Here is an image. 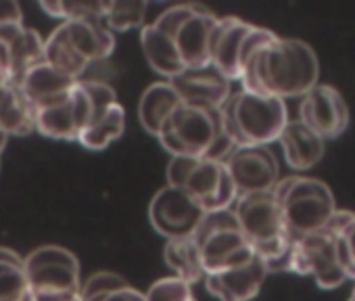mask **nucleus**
<instances>
[{
	"mask_svg": "<svg viewBox=\"0 0 355 301\" xmlns=\"http://www.w3.org/2000/svg\"><path fill=\"white\" fill-rule=\"evenodd\" d=\"M146 9V3H109L103 24L109 32H130L142 28Z\"/></svg>",
	"mask_w": 355,
	"mask_h": 301,
	"instance_id": "c85d7f7f",
	"label": "nucleus"
},
{
	"mask_svg": "<svg viewBox=\"0 0 355 301\" xmlns=\"http://www.w3.org/2000/svg\"><path fill=\"white\" fill-rule=\"evenodd\" d=\"M182 105V98L178 96L173 86L169 82H155L150 84L138 103V119L146 134H153L157 138L159 130L165 126V121L173 115V111Z\"/></svg>",
	"mask_w": 355,
	"mask_h": 301,
	"instance_id": "a211bd4d",
	"label": "nucleus"
},
{
	"mask_svg": "<svg viewBox=\"0 0 355 301\" xmlns=\"http://www.w3.org/2000/svg\"><path fill=\"white\" fill-rule=\"evenodd\" d=\"M30 301H78L80 299V261L59 245H44L24 257Z\"/></svg>",
	"mask_w": 355,
	"mask_h": 301,
	"instance_id": "20e7f679",
	"label": "nucleus"
},
{
	"mask_svg": "<svg viewBox=\"0 0 355 301\" xmlns=\"http://www.w3.org/2000/svg\"><path fill=\"white\" fill-rule=\"evenodd\" d=\"M232 212L236 216L241 232L245 234L253 251L288 237L282 220V209L272 191L239 197Z\"/></svg>",
	"mask_w": 355,
	"mask_h": 301,
	"instance_id": "6e6552de",
	"label": "nucleus"
},
{
	"mask_svg": "<svg viewBox=\"0 0 355 301\" xmlns=\"http://www.w3.org/2000/svg\"><path fill=\"white\" fill-rule=\"evenodd\" d=\"M222 128L236 146H270L288 123L286 103L278 96L239 90L220 107Z\"/></svg>",
	"mask_w": 355,
	"mask_h": 301,
	"instance_id": "f03ea898",
	"label": "nucleus"
},
{
	"mask_svg": "<svg viewBox=\"0 0 355 301\" xmlns=\"http://www.w3.org/2000/svg\"><path fill=\"white\" fill-rule=\"evenodd\" d=\"M40 9L49 17L67 22H103L109 3H40Z\"/></svg>",
	"mask_w": 355,
	"mask_h": 301,
	"instance_id": "cd10ccee",
	"label": "nucleus"
},
{
	"mask_svg": "<svg viewBox=\"0 0 355 301\" xmlns=\"http://www.w3.org/2000/svg\"><path fill=\"white\" fill-rule=\"evenodd\" d=\"M193 284L178 276H167L150 284V289L144 293L146 301H189L193 299Z\"/></svg>",
	"mask_w": 355,
	"mask_h": 301,
	"instance_id": "7c9ffc66",
	"label": "nucleus"
},
{
	"mask_svg": "<svg viewBox=\"0 0 355 301\" xmlns=\"http://www.w3.org/2000/svg\"><path fill=\"white\" fill-rule=\"evenodd\" d=\"M272 195L282 209L284 228L293 241L322 230L336 212L332 191L315 178L291 176L278 180Z\"/></svg>",
	"mask_w": 355,
	"mask_h": 301,
	"instance_id": "7ed1b4c3",
	"label": "nucleus"
},
{
	"mask_svg": "<svg viewBox=\"0 0 355 301\" xmlns=\"http://www.w3.org/2000/svg\"><path fill=\"white\" fill-rule=\"evenodd\" d=\"M73 49L88 63L111 57L115 49V36L105 28L103 22H67L63 24Z\"/></svg>",
	"mask_w": 355,
	"mask_h": 301,
	"instance_id": "aec40b11",
	"label": "nucleus"
},
{
	"mask_svg": "<svg viewBox=\"0 0 355 301\" xmlns=\"http://www.w3.org/2000/svg\"><path fill=\"white\" fill-rule=\"evenodd\" d=\"M340 237H343V241H345V245H347V251H349V255H351V261H353V266H355V218L347 224V228L340 232Z\"/></svg>",
	"mask_w": 355,
	"mask_h": 301,
	"instance_id": "ea45409f",
	"label": "nucleus"
},
{
	"mask_svg": "<svg viewBox=\"0 0 355 301\" xmlns=\"http://www.w3.org/2000/svg\"><path fill=\"white\" fill-rule=\"evenodd\" d=\"M291 270L313 276L315 284L322 289H336L349 280L336 259V232L328 228L293 241Z\"/></svg>",
	"mask_w": 355,
	"mask_h": 301,
	"instance_id": "423d86ee",
	"label": "nucleus"
},
{
	"mask_svg": "<svg viewBox=\"0 0 355 301\" xmlns=\"http://www.w3.org/2000/svg\"><path fill=\"white\" fill-rule=\"evenodd\" d=\"M218 19L220 17L216 13L197 5V11L173 34L175 49L184 67H199V65L211 63L209 44H211V34H214Z\"/></svg>",
	"mask_w": 355,
	"mask_h": 301,
	"instance_id": "4468645a",
	"label": "nucleus"
},
{
	"mask_svg": "<svg viewBox=\"0 0 355 301\" xmlns=\"http://www.w3.org/2000/svg\"><path fill=\"white\" fill-rule=\"evenodd\" d=\"M278 142L284 150L286 164L293 170H299V172L311 170L324 157V142L326 140L322 136H318L313 130H309L299 119H288Z\"/></svg>",
	"mask_w": 355,
	"mask_h": 301,
	"instance_id": "f3484780",
	"label": "nucleus"
},
{
	"mask_svg": "<svg viewBox=\"0 0 355 301\" xmlns=\"http://www.w3.org/2000/svg\"><path fill=\"white\" fill-rule=\"evenodd\" d=\"M132 286L123 276L115 274V272H96L92 276H88L82 284H80V301H88L94 297H105L111 295L115 291L128 289Z\"/></svg>",
	"mask_w": 355,
	"mask_h": 301,
	"instance_id": "c756f323",
	"label": "nucleus"
},
{
	"mask_svg": "<svg viewBox=\"0 0 355 301\" xmlns=\"http://www.w3.org/2000/svg\"><path fill=\"white\" fill-rule=\"evenodd\" d=\"M167 82L173 86L182 103L207 109H220L232 94V82L211 63L187 67Z\"/></svg>",
	"mask_w": 355,
	"mask_h": 301,
	"instance_id": "9b49d317",
	"label": "nucleus"
},
{
	"mask_svg": "<svg viewBox=\"0 0 355 301\" xmlns=\"http://www.w3.org/2000/svg\"><path fill=\"white\" fill-rule=\"evenodd\" d=\"M44 63L55 67L57 71L80 80V76L88 69V61L80 57V53L73 49L63 24L44 40Z\"/></svg>",
	"mask_w": 355,
	"mask_h": 301,
	"instance_id": "393cba45",
	"label": "nucleus"
},
{
	"mask_svg": "<svg viewBox=\"0 0 355 301\" xmlns=\"http://www.w3.org/2000/svg\"><path fill=\"white\" fill-rule=\"evenodd\" d=\"M78 301H80V299H78Z\"/></svg>",
	"mask_w": 355,
	"mask_h": 301,
	"instance_id": "c03bdc74",
	"label": "nucleus"
},
{
	"mask_svg": "<svg viewBox=\"0 0 355 301\" xmlns=\"http://www.w3.org/2000/svg\"><path fill=\"white\" fill-rule=\"evenodd\" d=\"M299 121H303L324 140L336 138L349 126V107L334 86L318 84L303 96Z\"/></svg>",
	"mask_w": 355,
	"mask_h": 301,
	"instance_id": "9d476101",
	"label": "nucleus"
},
{
	"mask_svg": "<svg viewBox=\"0 0 355 301\" xmlns=\"http://www.w3.org/2000/svg\"><path fill=\"white\" fill-rule=\"evenodd\" d=\"M251 30V24L239 19V17H220L214 34H211V44H209V57L211 65L218 67L230 82L239 80L241 76V46Z\"/></svg>",
	"mask_w": 355,
	"mask_h": 301,
	"instance_id": "2eb2a0df",
	"label": "nucleus"
},
{
	"mask_svg": "<svg viewBox=\"0 0 355 301\" xmlns=\"http://www.w3.org/2000/svg\"><path fill=\"white\" fill-rule=\"evenodd\" d=\"M28 301H30V299H28Z\"/></svg>",
	"mask_w": 355,
	"mask_h": 301,
	"instance_id": "a18cd8bd",
	"label": "nucleus"
},
{
	"mask_svg": "<svg viewBox=\"0 0 355 301\" xmlns=\"http://www.w3.org/2000/svg\"><path fill=\"white\" fill-rule=\"evenodd\" d=\"M88 301H146V299H144V293L136 291L134 286H128V289L115 291V293H111V295L94 297V299H88Z\"/></svg>",
	"mask_w": 355,
	"mask_h": 301,
	"instance_id": "e433bc0d",
	"label": "nucleus"
},
{
	"mask_svg": "<svg viewBox=\"0 0 355 301\" xmlns=\"http://www.w3.org/2000/svg\"><path fill=\"white\" fill-rule=\"evenodd\" d=\"M9 86V46L0 42V90Z\"/></svg>",
	"mask_w": 355,
	"mask_h": 301,
	"instance_id": "4c0bfd02",
	"label": "nucleus"
},
{
	"mask_svg": "<svg viewBox=\"0 0 355 301\" xmlns=\"http://www.w3.org/2000/svg\"><path fill=\"white\" fill-rule=\"evenodd\" d=\"M0 301H28V280L24 268L0 266Z\"/></svg>",
	"mask_w": 355,
	"mask_h": 301,
	"instance_id": "2f4dec72",
	"label": "nucleus"
},
{
	"mask_svg": "<svg viewBox=\"0 0 355 301\" xmlns=\"http://www.w3.org/2000/svg\"><path fill=\"white\" fill-rule=\"evenodd\" d=\"M82 90L86 92V96L90 98V105H92V121L103 117L113 105H117V94L115 90L105 84V82H82Z\"/></svg>",
	"mask_w": 355,
	"mask_h": 301,
	"instance_id": "473e14b6",
	"label": "nucleus"
},
{
	"mask_svg": "<svg viewBox=\"0 0 355 301\" xmlns=\"http://www.w3.org/2000/svg\"><path fill=\"white\" fill-rule=\"evenodd\" d=\"M0 28H24V11L13 0H0Z\"/></svg>",
	"mask_w": 355,
	"mask_h": 301,
	"instance_id": "c9c22d12",
	"label": "nucleus"
},
{
	"mask_svg": "<svg viewBox=\"0 0 355 301\" xmlns=\"http://www.w3.org/2000/svg\"><path fill=\"white\" fill-rule=\"evenodd\" d=\"M140 44H142V53L148 61V65L161 74L163 78L171 80L178 74H182L187 67L178 55L175 42L171 36H167L165 32H161L159 28H155L153 24L142 26L140 30Z\"/></svg>",
	"mask_w": 355,
	"mask_h": 301,
	"instance_id": "6ab92c4d",
	"label": "nucleus"
},
{
	"mask_svg": "<svg viewBox=\"0 0 355 301\" xmlns=\"http://www.w3.org/2000/svg\"><path fill=\"white\" fill-rule=\"evenodd\" d=\"M163 259L175 272L178 278L187 280L189 284H197L205 278L199 247L193 237L167 239L163 247Z\"/></svg>",
	"mask_w": 355,
	"mask_h": 301,
	"instance_id": "4be33fe9",
	"label": "nucleus"
},
{
	"mask_svg": "<svg viewBox=\"0 0 355 301\" xmlns=\"http://www.w3.org/2000/svg\"><path fill=\"white\" fill-rule=\"evenodd\" d=\"M201 255V264L205 274L222 272L228 268H236L249 264L255 257L253 247L245 239L239 226H228L214 230L201 239H195Z\"/></svg>",
	"mask_w": 355,
	"mask_h": 301,
	"instance_id": "f8f14e48",
	"label": "nucleus"
},
{
	"mask_svg": "<svg viewBox=\"0 0 355 301\" xmlns=\"http://www.w3.org/2000/svg\"><path fill=\"white\" fill-rule=\"evenodd\" d=\"M203 216L205 209L199 201H195L184 189L169 184L159 189L148 205L150 226L165 239L193 237Z\"/></svg>",
	"mask_w": 355,
	"mask_h": 301,
	"instance_id": "0eeeda50",
	"label": "nucleus"
},
{
	"mask_svg": "<svg viewBox=\"0 0 355 301\" xmlns=\"http://www.w3.org/2000/svg\"><path fill=\"white\" fill-rule=\"evenodd\" d=\"M222 174H224V164L222 162L201 160L197 164V168L193 170V174L189 176V180L184 184V191L195 201H199L201 207L207 212V207L211 205V201H214V197L218 193Z\"/></svg>",
	"mask_w": 355,
	"mask_h": 301,
	"instance_id": "bb28decb",
	"label": "nucleus"
},
{
	"mask_svg": "<svg viewBox=\"0 0 355 301\" xmlns=\"http://www.w3.org/2000/svg\"><path fill=\"white\" fill-rule=\"evenodd\" d=\"M125 130V109L117 103L103 117L90 121L78 136V142L88 150H103L117 140Z\"/></svg>",
	"mask_w": 355,
	"mask_h": 301,
	"instance_id": "a878e982",
	"label": "nucleus"
},
{
	"mask_svg": "<svg viewBox=\"0 0 355 301\" xmlns=\"http://www.w3.org/2000/svg\"><path fill=\"white\" fill-rule=\"evenodd\" d=\"M76 84L78 80L57 71L55 67L42 61L24 76V80L19 82V90L34 109H42L65 101Z\"/></svg>",
	"mask_w": 355,
	"mask_h": 301,
	"instance_id": "dca6fc26",
	"label": "nucleus"
},
{
	"mask_svg": "<svg viewBox=\"0 0 355 301\" xmlns=\"http://www.w3.org/2000/svg\"><path fill=\"white\" fill-rule=\"evenodd\" d=\"M189 301H197V299H195V297H193V299H189Z\"/></svg>",
	"mask_w": 355,
	"mask_h": 301,
	"instance_id": "37998d69",
	"label": "nucleus"
},
{
	"mask_svg": "<svg viewBox=\"0 0 355 301\" xmlns=\"http://www.w3.org/2000/svg\"><path fill=\"white\" fill-rule=\"evenodd\" d=\"M203 157H191V155H173L167 164V184L169 187H178L184 189L189 176L193 174V170L197 168V164Z\"/></svg>",
	"mask_w": 355,
	"mask_h": 301,
	"instance_id": "72a5a7b5",
	"label": "nucleus"
},
{
	"mask_svg": "<svg viewBox=\"0 0 355 301\" xmlns=\"http://www.w3.org/2000/svg\"><path fill=\"white\" fill-rule=\"evenodd\" d=\"M36 132L55 140H78L80 126L73 113L71 92L57 105L36 109Z\"/></svg>",
	"mask_w": 355,
	"mask_h": 301,
	"instance_id": "b1692460",
	"label": "nucleus"
},
{
	"mask_svg": "<svg viewBox=\"0 0 355 301\" xmlns=\"http://www.w3.org/2000/svg\"><path fill=\"white\" fill-rule=\"evenodd\" d=\"M197 11V5H178V7H171L167 11H163L157 19H155V28H159L161 32H165L167 36L173 38V34L180 30V26Z\"/></svg>",
	"mask_w": 355,
	"mask_h": 301,
	"instance_id": "f704fd0d",
	"label": "nucleus"
},
{
	"mask_svg": "<svg viewBox=\"0 0 355 301\" xmlns=\"http://www.w3.org/2000/svg\"><path fill=\"white\" fill-rule=\"evenodd\" d=\"M243 195L270 193L280 180V166L270 146H236L222 162Z\"/></svg>",
	"mask_w": 355,
	"mask_h": 301,
	"instance_id": "1a4fd4ad",
	"label": "nucleus"
},
{
	"mask_svg": "<svg viewBox=\"0 0 355 301\" xmlns=\"http://www.w3.org/2000/svg\"><path fill=\"white\" fill-rule=\"evenodd\" d=\"M44 61V40L36 30L24 28L9 44V84L19 86L24 76Z\"/></svg>",
	"mask_w": 355,
	"mask_h": 301,
	"instance_id": "5701e85b",
	"label": "nucleus"
},
{
	"mask_svg": "<svg viewBox=\"0 0 355 301\" xmlns=\"http://www.w3.org/2000/svg\"><path fill=\"white\" fill-rule=\"evenodd\" d=\"M157 138L171 157L191 155L205 160L209 148L228 138V134L222 128L220 109L182 103L159 130Z\"/></svg>",
	"mask_w": 355,
	"mask_h": 301,
	"instance_id": "39448f33",
	"label": "nucleus"
},
{
	"mask_svg": "<svg viewBox=\"0 0 355 301\" xmlns=\"http://www.w3.org/2000/svg\"><path fill=\"white\" fill-rule=\"evenodd\" d=\"M320 80V61L315 51L295 38H276L253 55L241 71L243 90L270 94L278 98L305 96Z\"/></svg>",
	"mask_w": 355,
	"mask_h": 301,
	"instance_id": "f257e3e1",
	"label": "nucleus"
},
{
	"mask_svg": "<svg viewBox=\"0 0 355 301\" xmlns=\"http://www.w3.org/2000/svg\"><path fill=\"white\" fill-rule=\"evenodd\" d=\"M7 140H9V136L0 130V155H3V150H5V146H7Z\"/></svg>",
	"mask_w": 355,
	"mask_h": 301,
	"instance_id": "a19ab883",
	"label": "nucleus"
},
{
	"mask_svg": "<svg viewBox=\"0 0 355 301\" xmlns=\"http://www.w3.org/2000/svg\"><path fill=\"white\" fill-rule=\"evenodd\" d=\"M0 130L7 136H28L36 132V109L19 86L9 84L0 90Z\"/></svg>",
	"mask_w": 355,
	"mask_h": 301,
	"instance_id": "412c9836",
	"label": "nucleus"
},
{
	"mask_svg": "<svg viewBox=\"0 0 355 301\" xmlns=\"http://www.w3.org/2000/svg\"><path fill=\"white\" fill-rule=\"evenodd\" d=\"M0 266H15V268H24V257L9 249V247H0Z\"/></svg>",
	"mask_w": 355,
	"mask_h": 301,
	"instance_id": "58836bf2",
	"label": "nucleus"
},
{
	"mask_svg": "<svg viewBox=\"0 0 355 301\" xmlns=\"http://www.w3.org/2000/svg\"><path fill=\"white\" fill-rule=\"evenodd\" d=\"M349 301H355V289L351 291V295H349Z\"/></svg>",
	"mask_w": 355,
	"mask_h": 301,
	"instance_id": "79ce46f5",
	"label": "nucleus"
},
{
	"mask_svg": "<svg viewBox=\"0 0 355 301\" xmlns=\"http://www.w3.org/2000/svg\"><path fill=\"white\" fill-rule=\"evenodd\" d=\"M268 276L263 261L255 255L249 264L205 274V289L220 301H253Z\"/></svg>",
	"mask_w": 355,
	"mask_h": 301,
	"instance_id": "ddd939ff",
	"label": "nucleus"
}]
</instances>
